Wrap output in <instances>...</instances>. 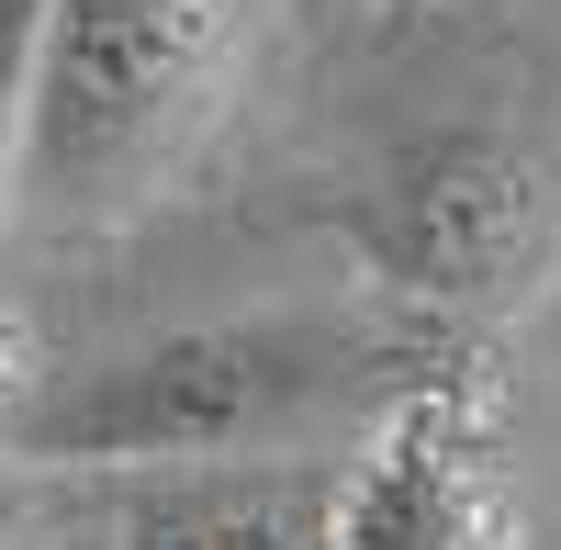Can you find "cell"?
Masks as SVG:
<instances>
[{
  "mask_svg": "<svg viewBox=\"0 0 561 550\" xmlns=\"http://www.w3.org/2000/svg\"><path fill=\"white\" fill-rule=\"evenodd\" d=\"M449 371L438 337L393 303H270L214 326L135 337L12 427L34 472H214V461H304L314 438H370L393 404Z\"/></svg>",
  "mask_w": 561,
  "mask_h": 550,
  "instance_id": "6da1fadb",
  "label": "cell"
},
{
  "mask_svg": "<svg viewBox=\"0 0 561 550\" xmlns=\"http://www.w3.org/2000/svg\"><path fill=\"white\" fill-rule=\"evenodd\" d=\"M270 0H57L23 147V225L102 248L147 225L225 135Z\"/></svg>",
  "mask_w": 561,
  "mask_h": 550,
  "instance_id": "7a4b0ae2",
  "label": "cell"
},
{
  "mask_svg": "<svg viewBox=\"0 0 561 550\" xmlns=\"http://www.w3.org/2000/svg\"><path fill=\"white\" fill-rule=\"evenodd\" d=\"M337 237L359 282L415 326H505L561 270V158L550 135L449 113L427 135L382 147L337 192Z\"/></svg>",
  "mask_w": 561,
  "mask_h": 550,
  "instance_id": "3957f363",
  "label": "cell"
},
{
  "mask_svg": "<svg viewBox=\"0 0 561 550\" xmlns=\"http://www.w3.org/2000/svg\"><path fill=\"white\" fill-rule=\"evenodd\" d=\"M337 550H517V494L494 461V393L472 359L427 371L337 472Z\"/></svg>",
  "mask_w": 561,
  "mask_h": 550,
  "instance_id": "277c9868",
  "label": "cell"
},
{
  "mask_svg": "<svg viewBox=\"0 0 561 550\" xmlns=\"http://www.w3.org/2000/svg\"><path fill=\"white\" fill-rule=\"evenodd\" d=\"M348 461H214V472H135L113 539L124 550H337Z\"/></svg>",
  "mask_w": 561,
  "mask_h": 550,
  "instance_id": "5b68a950",
  "label": "cell"
},
{
  "mask_svg": "<svg viewBox=\"0 0 561 550\" xmlns=\"http://www.w3.org/2000/svg\"><path fill=\"white\" fill-rule=\"evenodd\" d=\"M45 34H57V0H0V237L23 225V147H34Z\"/></svg>",
  "mask_w": 561,
  "mask_h": 550,
  "instance_id": "8992f818",
  "label": "cell"
},
{
  "mask_svg": "<svg viewBox=\"0 0 561 550\" xmlns=\"http://www.w3.org/2000/svg\"><path fill=\"white\" fill-rule=\"evenodd\" d=\"M57 382H68V359L45 348V326H34L23 303H0V449H12V427H23Z\"/></svg>",
  "mask_w": 561,
  "mask_h": 550,
  "instance_id": "52a82bcc",
  "label": "cell"
},
{
  "mask_svg": "<svg viewBox=\"0 0 561 550\" xmlns=\"http://www.w3.org/2000/svg\"><path fill=\"white\" fill-rule=\"evenodd\" d=\"M23 506H34V461H12V449H0V550L23 539Z\"/></svg>",
  "mask_w": 561,
  "mask_h": 550,
  "instance_id": "ba28073f",
  "label": "cell"
}]
</instances>
